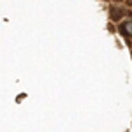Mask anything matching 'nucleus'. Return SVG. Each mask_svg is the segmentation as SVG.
<instances>
[{
	"instance_id": "1",
	"label": "nucleus",
	"mask_w": 132,
	"mask_h": 132,
	"mask_svg": "<svg viewBox=\"0 0 132 132\" xmlns=\"http://www.w3.org/2000/svg\"><path fill=\"white\" fill-rule=\"evenodd\" d=\"M109 14H111V20H120L123 12L118 9V7H111V12H109Z\"/></svg>"
},
{
	"instance_id": "4",
	"label": "nucleus",
	"mask_w": 132,
	"mask_h": 132,
	"mask_svg": "<svg viewBox=\"0 0 132 132\" xmlns=\"http://www.w3.org/2000/svg\"><path fill=\"white\" fill-rule=\"evenodd\" d=\"M116 2H123V0H116Z\"/></svg>"
},
{
	"instance_id": "2",
	"label": "nucleus",
	"mask_w": 132,
	"mask_h": 132,
	"mask_svg": "<svg viewBox=\"0 0 132 132\" xmlns=\"http://www.w3.org/2000/svg\"><path fill=\"white\" fill-rule=\"evenodd\" d=\"M125 28H127V32H129V35L132 37V21H129V23H125Z\"/></svg>"
},
{
	"instance_id": "5",
	"label": "nucleus",
	"mask_w": 132,
	"mask_h": 132,
	"mask_svg": "<svg viewBox=\"0 0 132 132\" xmlns=\"http://www.w3.org/2000/svg\"><path fill=\"white\" fill-rule=\"evenodd\" d=\"M130 14H132V12H130Z\"/></svg>"
},
{
	"instance_id": "3",
	"label": "nucleus",
	"mask_w": 132,
	"mask_h": 132,
	"mask_svg": "<svg viewBox=\"0 0 132 132\" xmlns=\"http://www.w3.org/2000/svg\"><path fill=\"white\" fill-rule=\"evenodd\" d=\"M127 4H129V5H132V0H127Z\"/></svg>"
}]
</instances>
